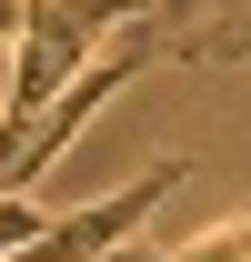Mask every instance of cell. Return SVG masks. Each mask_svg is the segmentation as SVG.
Masks as SVG:
<instances>
[{"instance_id": "obj_1", "label": "cell", "mask_w": 251, "mask_h": 262, "mask_svg": "<svg viewBox=\"0 0 251 262\" xmlns=\"http://www.w3.org/2000/svg\"><path fill=\"white\" fill-rule=\"evenodd\" d=\"M181 182H191V162L171 151V162H151L141 182H121V192H101L91 212H70V222H40V232H31V242H20L10 262H91V252H111V242H121L131 222H151V212H161L171 192H181Z\"/></svg>"}, {"instance_id": "obj_3", "label": "cell", "mask_w": 251, "mask_h": 262, "mask_svg": "<svg viewBox=\"0 0 251 262\" xmlns=\"http://www.w3.org/2000/svg\"><path fill=\"white\" fill-rule=\"evenodd\" d=\"M191 61H251V31H201V40H191Z\"/></svg>"}, {"instance_id": "obj_4", "label": "cell", "mask_w": 251, "mask_h": 262, "mask_svg": "<svg viewBox=\"0 0 251 262\" xmlns=\"http://www.w3.org/2000/svg\"><path fill=\"white\" fill-rule=\"evenodd\" d=\"M91 262H181V252H141V242H111V252H91Z\"/></svg>"}, {"instance_id": "obj_2", "label": "cell", "mask_w": 251, "mask_h": 262, "mask_svg": "<svg viewBox=\"0 0 251 262\" xmlns=\"http://www.w3.org/2000/svg\"><path fill=\"white\" fill-rule=\"evenodd\" d=\"M181 262H251V212H241V222H211V232H191V242H181Z\"/></svg>"}]
</instances>
